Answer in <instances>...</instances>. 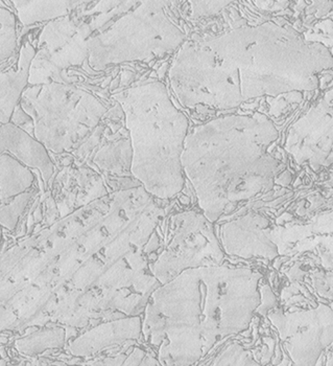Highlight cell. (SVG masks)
I'll return each instance as SVG.
<instances>
[{
	"instance_id": "obj_1",
	"label": "cell",
	"mask_w": 333,
	"mask_h": 366,
	"mask_svg": "<svg viewBox=\"0 0 333 366\" xmlns=\"http://www.w3.org/2000/svg\"><path fill=\"white\" fill-rule=\"evenodd\" d=\"M143 185L116 189L0 252V333L57 325L68 334L140 315L159 286L148 254L164 211ZM71 338V336H69Z\"/></svg>"
},
{
	"instance_id": "obj_2",
	"label": "cell",
	"mask_w": 333,
	"mask_h": 366,
	"mask_svg": "<svg viewBox=\"0 0 333 366\" xmlns=\"http://www.w3.org/2000/svg\"><path fill=\"white\" fill-rule=\"evenodd\" d=\"M332 51L274 22L184 42L168 78L188 109L230 110L251 99L318 88L332 69Z\"/></svg>"
},
{
	"instance_id": "obj_3",
	"label": "cell",
	"mask_w": 333,
	"mask_h": 366,
	"mask_svg": "<svg viewBox=\"0 0 333 366\" xmlns=\"http://www.w3.org/2000/svg\"><path fill=\"white\" fill-rule=\"evenodd\" d=\"M262 274L247 267L205 266L182 271L148 297L143 337L160 365H193L230 336L249 329L256 314L277 306Z\"/></svg>"
},
{
	"instance_id": "obj_4",
	"label": "cell",
	"mask_w": 333,
	"mask_h": 366,
	"mask_svg": "<svg viewBox=\"0 0 333 366\" xmlns=\"http://www.w3.org/2000/svg\"><path fill=\"white\" fill-rule=\"evenodd\" d=\"M278 137L261 113L224 115L188 131L182 168L209 221L274 189L283 169L272 152Z\"/></svg>"
},
{
	"instance_id": "obj_5",
	"label": "cell",
	"mask_w": 333,
	"mask_h": 366,
	"mask_svg": "<svg viewBox=\"0 0 333 366\" xmlns=\"http://www.w3.org/2000/svg\"><path fill=\"white\" fill-rule=\"evenodd\" d=\"M125 115L132 146L130 175L158 200H170L185 184L181 156L189 131L186 115L168 88L150 81L114 96Z\"/></svg>"
},
{
	"instance_id": "obj_6",
	"label": "cell",
	"mask_w": 333,
	"mask_h": 366,
	"mask_svg": "<svg viewBox=\"0 0 333 366\" xmlns=\"http://www.w3.org/2000/svg\"><path fill=\"white\" fill-rule=\"evenodd\" d=\"M178 2L137 0L88 38V69L102 71L114 65L153 60L178 51L186 38L173 15Z\"/></svg>"
},
{
	"instance_id": "obj_7",
	"label": "cell",
	"mask_w": 333,
	"mask_h": 366,
	"mask_svg": "<svg viewBox=\"0 0 333 366\" xmlns=\"http://www.w3.org/2000/svg\"><path fill=\"white\" fill-rule=\"evenodd\" d=\"M20 107L33 122V137L53 154L73 153L103 123L107 108L71 83L29 85Z\"/></svg>"
},
{
	"instance_id": "obj_8",
	"label": "cell",
	"mask_w": 333,
	"mask_h": 366,
	"mask_svg": "<svg viewBox=\"0 0 333 366\" xmlns=\"http://www.w3.org/2000/svg\"><path fill=\"white\" fill-rule=\"evenodd\" d=\"M225 254L213 223L203 212H180L170 219L168 241L150 271L160 285L165 284L186 269L222 265Z\"/></svg>"
},
{
	"instance_id": "obj_9",
	"label": "cell",
	"mask_w": 333,
	"mask_h": 366,
	"mask_svg": "<svg viewBox=\"0 0 333 366\" xmlns=\"http://www.w3.org/2000/svg\"><path fill=\"white\" fill-rule=\"evenodd\" d=\"M91 36L84 22L67 15L47 22L38 40L29 67V85L71 83L66 72L87 64V40Z\"/></svg>"
},
{
	"instance_id": "obj_10",
	"label": "cell",
	"mask_w": 333,
	"mask_h": 366,
	"mask_svg": "<svg viewBox=\"0 0 333 366\" xmlns=\"http://www.w3.org/2000/svg\"><path fill=\"white\" fill-rule=\"evenodd\" d=\"M265 316L275 325L292 365H318L323 352L332 347V309L327 305L290 312L276 306Z\"/></svg>"
},
{
	"instance_id": "obj_11",
	"label": "cell",
	"mask_w": 333,
	"mask_h": 366,
	"mask_svg": "<svg viewBox=\"0 0 333 366\" xmlns=\"http://www.w3.org/2000/svg\"><path fill=\"white\" fill-rule=\"evenodd\" d=\"M333 97L328 90L290 127L285 149L297 164L318 172L332 164Z\"/></svg>"
},
{
	"instance_id": "obj_12",
	"label": "cell",
	"mask_w": 333,
	"mask_h": 366,
	"mask_svg": "<svg viewBox=\"0 0 333 366\" xmlns=\"http://www.w3.org/2000/svg\"><path fill=\"white\" fill-rule=\"evenodd\" d=\"M270 239L279 255L302 254L318 250L323 268L332 270V211L314 214L304 222L289 220L270 226Z\"/></svg>"
},
{
	"instance_id": "obj_13",
	"label": "cell",
	"mask_w": 333,
	"mask_h": 366,
	"mask_svg": "<svg viewBox=\"0 0 333 366\" xmlns=\"http://www.w3.org/2000/svg\"><path fill=\"white\" fill-rule=\"evenodd\" d=\"M143 337V318L127 316L106 320L69 339L67 351L74 358L90 359L107 350L133 343Z\"/></svg>"
},
{
	"instance_id": "obj_14",
	"label": "cell",
	"mask_w": 333,
	"mask_h": 366,
	"mask_svg": "<svg viewBox=\"0 0 333 366\" xmlns=\"http://www.w3.org/2000/svg\"><path fill=\"white\" fill-rule=\"evenodd\" d=\"M269 219L256 212L229 221L222 225L220 245L225 254L242 259L263 257L273 261L278 257L275 244L270 239Z\"/></svg>"
},
{
	"instance_id": "obj_15",
	"label": "cell",
	"mask_w": 333,
	"mask_h": 366,
	"mask_svg": "<svg viewBox=\"0 0 333 366\" xmlns=\"http://www.w3.org/2000/svg\"><path fill=\"white\" fill-rule=\"evenodd\" d=\"M53 201L60 216L109 194L102 176L90 167H64L56 177Z\"/></svg>"
},
{
	"instance_id": "obj_16",
	"label": "cell",
	"mask_w": 333,
	"mask_h": 366,
	"mask_svg": "<svg viewBox=\"0 0 333 366\" xmlns=\"http://www.w3.org/2000/svg\"><path fill=\"white\" fill-rule=\"evenodd\" d=\"M15 156L29 168L38 169L46 185L55 174L48 151L29 133L13 123H0V156Z\"/></svg>"
},
{
	"instance_id": "obj_17",
	"label": "cell",
	"mask_w": 333,
	"mask_h": 366,
	"mask_svg": "<svg viewBox=\"0 0 333 366\" xmlns=\"http://www.w3.org/2000/svg\"><path fill=\"white\" fill-rule=\"evenodd\" d=\"M36 49L26 42L20 49L14 69L0 72V123H10L24 89L29 85V67Z\"/></svg>"
},
{
	"instance_id": "obj_18",
	"label": "cell",
	"mask_w": 333,
	"mask_h": 366,
	"mask_svg": "<svg viewBox=\"0 0 333 366\" xmlns=\"http://www.w3.org/2000/svg\"><path fill=\"white\" fill-rule=\"evenodd\" d=\"M89 156L90 162L102 173L121 178L132 176V146L129 135L114 137L103 144L100 142Z\"/></svg>"
},
{
	"instance_id": "obj_19",
	"label": "cell",
	"mask_w": 333,
	"mask_h": 366,
	"mask_svg": "<svg viewBox=\"0 0 333 366\" xmlns=\"http://www.w3.org/2000/svg\"><path fill=\"white\" fill-rule=\"evenodd\" d=\"M29 331L14 342L16 351L22 356L38 357L46 352L63 349L71 339L66 327L62 325H44Z\"/></svg>"
},
{
	"instance_id": "obj_20",
	"label": "cell",
	"mask_w": 333,
	"mask_h": 366,
	"mask_svg": "<svg viewBox=\"0 0 333 366\" xmlns=\"http://www.w3.org/2000/svg\"><path fill=\"white\" fill-rule=\"evenodd\" d=\"M34 182L35 175L24 162L9 153L0 156V202L31 191Z\"/></svg>"
},
{
	"instance_id": "obj_21",
	"label": "cell",
	"mask_w": 333,
	"mask_h": 366,
	"mask_svg": "<svg viewBox=\"0 0 333 366\" xmlns=\"http://www.w3.org/2000/svg\"><path fill=\"white\" fill-rule=\"evenodd\" d=\"M24 26L48 22L71 15L66 0H12Z\"/></svg>"
},
{
	"instance_id": "obj_22",
	"label": "cell",
	"mask_w": 333,
	"mask_h": 366,
	"mask_svg": "<svg viewBox=\"0 0 333 366\" xmlns=\"http://www.w3.org/2000/svg\"><path fill=\"white\" fill-rule=\"evenodd\" d=\"M34 196L35 192L31 189L14 198L0 202V226L10 232L14 230Z\"/></svg>"
},
{
	"instance_id": "obj_23",
	"label": "cell",
	"mask_w": 333,
	"mask_h": 366,
	"mask_svg": "<svg viewBox=\"0 0 333 366\" xmlns=\"http://www.w3.org/2000/svg\"><path fill=\"white\" fill-rule=\"evenodd\" d=\"M17 49L16 17L8 9L0 8V63L14 55Z\"/></svg>"
},
{
	"instance_id": "obj_24",
	"label": "cell",
	"mask_w": 333,
	"mask_h": 366,
	"mask_svg": "<svg viewBox=\"0 0 333 366\" xmlns=\"http://www.w3.org/2000/svg\"><path fill=\"white\" fill-rule=\"evenodd\" d=\"M211 365H260L253 352L247 351L240 343L227 345L215 357Z\"/></svg>"
},
{
	"instance_id": "obj_25",
	"label": "cell",
	"mask_w": 333,
	"mask_h": 366,
	"mask_svg": "<svg viewBox=\"0 0 333 366\" xmlns=\"http://www.w3.org/2000/svg\"><path fill=\"white\" fill-rule=\"evenodd\" d=\"M234 0H189L191 6V17H211L222 12Z\"/></svg>"
},
{
	"instance_id": "obj_26",
	"label": "cell",
	"mask_w": 333,
	"mask_h": 366,
	"mask_svg": "<svg viewBox=\"0 0 333 366\" xmlns=\"http://www.w3.org/2000/svg\"><path fill=\"white\" fill-rule=\"evenodd\" d=\"M310 279L319 295L332 300V270L328 273L327 271H314L310 274Z\"/></svg>"
},
{
	"instance_id": "obj_27",
	"label": "cell",
	"mask_w": 333,
	"mask_h": 366,
	"mask_svg": "<svg viewBox=\"0 0 333 366\" xmlns=\"http://www.w3.org/2000/svg\"><path fill=\"white\" fill-rule=\"evenodd\" d=\"M148 354V352H146L145 350L140 349V347H133L129 351L123 365H143V361H145Z\"/></svg>"
},
{
	"instance_id": "obj_28",
	"label": "cell",
	"mask_w": 333,
	"mask_h": 366,
	"mask_svg": "<svg viewBox=\"0 0 333 366\" xmlns=\"http://www.w3.org/2000/svg\"><path fill=\"white\" fill-rule=\"evenodd\" d=\"M256 4L263 10L278 11L287 8L289 0H256Z\"/></svg>"
},
{
	"instance_id": "obj_29",
	"label": "cell",
	"mask_w": 333,
	"mask_h": 366,
	"mask_svg": "<svg viewBox=\"0 0 333 366\" xmlns=\"http://www.w3.org/2000/svg\"><path fill=\"white\" fill-rule=\"evenodd\" d=\"M6 365H8V362H6V359H4V357L1 356V354H0V366Z\"/></svg>"
}]
</instances>
